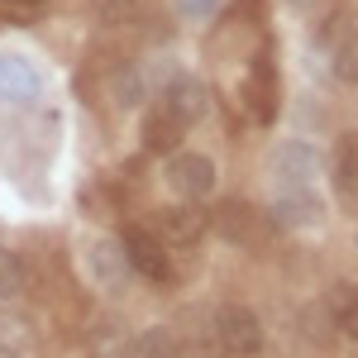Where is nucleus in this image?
<instances>
[{
  "label": "nucleus",
  "instance_id": "8",
  "mask_svg": "<svg viewBox=\"0 0 358 358\" xmlns=\"http://www.w3.org/2000/svg\"><path fill=\"white\" fill-rule=\"evenodd\" d=\"M86 273L96 287H106V292H120L134 268H129V253H124V239H110V234H101L96 244L86 248Z\"/></svg>",
  "mask_w": 358,
  "mask_h": 358
},
{
  "label": "nucleus",
  "instance_id": "19",
  "mask_svg": "<svg viewBox=\"0 0 358 358\" xmlns=\"http://www.w3.org/2000/svg\"><path fill=\"white\" fill-rule=\"evenodd\" d=\"M334 77L344 86H358V24H349V34L334 43Z\"/></svg>",
  "mask_w": 358,
  "mask_h": 358
},
{
  "label": "nucleus",
  "instance_id": "7",
  "mask_svg": "<svg viewBox=\"0 0 358 358\" xmlns=\"http://www.w3.org/2000/svg\"><path fill=\"white\" fill-rule=\"evenodd\" d=\"M158 101H163V106L177 115L187 129H192V124H201V120L210 115V91H206V82H201V77H192L187 67H172V77L163 82V96H158Z\"/></svg>",
  "mask_w": 358,
  "mask_h": 358
},
{
  "label": "nucleus",
  "instance_id": "21",
  "mask_svg": "<svg viewBox=\"0 0 358 358\" xmlns=\"http://www.w3.org/2000/svg\"><path fill=\"white\" fill-rule=\"evenodd\" d=\"M172 10H177V20H187V24H206V20L220 10V0H172Z\"/></svg>",
  "mask_w": 358,
  "mask_h": 358
},
{
  "label": "nucleus",
  "instance_id": "23",
  "mask_svg": "<svg viewBox=\"0 0 358 358\" xmlns=\"http://www.w3.org/2000/svg\"><path fill=\"white\" fill-rule=\"evenodd\" d=\"M0 5H20V10H38L43 0H0Z\"/></svg>",
  "mask_w": 358,
  "mask_h": 358
},
{
  "label": "nucleus",
  "instance_id": "9",
  "mask_svg": "<svg viewBox=\"0 0 358 358\" xmlns=\"http://www.w3.org/2000/svg\"><path fill=\"white\" fill-rule=\"evenodd\" d=\"M182 138H187V124L167 110L163 101L143 110V120H138V143H143V153L172 158V153H182Z\"/></svg>",
  "mask_w": 358,
  "mask_h": 358
},
{
  "label": "nucleus",
  "instance_id": "1",
  "mask_svg": "<svg viewBox=\"0 0 358 358\" xmlns=\"http://www.w3.org/2000/svg\"><path fill=\"white\" fill-rule=\"evenodd\" d=\"M210 339L224 358H258L268 349V330H263V315L244 301H224L210 315Z\"/></svg>",
  "mask_w": 358,
  "mask_h": 358
},
{
  "label": "nucleus",
  "instance_id": "20",
  "mask_svg": "<svg viewBox=\"0 0 358 358\" xmlns=\"http://www.w3.org/2000/svg\"><path fill=\"white\" fill-rule=\"evenodd\" d=\"M143 15V0H96V20H106L110 29H124Z\"/></svg>",
  "mask_w": 358,
  "mask_h": 358
},
{
  "label": "nucleus",
  "instance_id": "14",
  "mask_svg": "<svg viewBox=\"0 0 358 358\" xmlns=\"http://www.w3.org/2000/svg\"><path fill=\"white\" fill-rule=\"evenodd\" d=\"M34 344H38L34 320L20 310H0V358H29Z\"/></svg>",
  "mask_w": 358,
  "mask_h": 358
},
{
  "label": "nucleus",
  "instance_id": "10",
  "mask_svg": "<svg viewBox=\"0 0 358 358\" xmlns=\"http://www.w3.org/2000/svg\"><path fill=\"white\" fill-rule=\"evenodd\" d=\"M320 310H325L330 334H339L344 344H358V282H334L320 296Z\"/></svg>",
  "mask_w": 358,
  "mask_h": 358
},
{
  "label": "nucleus",
  "instance_id": "6",
  "mask_svg": "<svg viewBox=\"0 0 358 358\" xmlns=\"http://www.w3.org/2000/svg\"><path fill=\"white\" fill-rule=\"evenodd\" d=\"M273 182H277V192H315V182H320V153H315V143H306V138L282 143L273 158Z\"/></svg>",
  "mask_w": 358,
  "mask_h": 358
},
{
  "label": "nucleus",
  "instance_id": "17",
  "mask_svg": "<svg viewBox=\"0 0 358 358\" xmlns=\"http://www.w3.org/2000/svg\"><path fill=\"white\" fill-rule=\"evenodd\" d=\"M134 358H187V349H182V339L172 330L153 325V330L134 334Z\"/></svg>",
  "mask_w": 358,
  "mask_h": 358
},
{
  "label": "nucleus",
  "instance_id": "4",
  "mask_svg": "<svg viewBox=\"0 0 358 358\" xmlns=\"http://www.w3.org/2000/svg\"><path fill=\"white\" fill-rule=\"evenodd\" d=\"M148 229L167 248H196L210 229V215H201V206H192V201H172V206H158L148 215Z\"/></svg>",
  "mask_w": 358,
  "mask_h": 358
},
{
  "label": "nucleus",
  "instance_id": "11",
  "mask_svg": "<svg viewBox=\"0 0 358 358\" xmlns=\"http://www.w3.org/2000/svg\"><path fill=\"white\" fill-rule=\"evenodd\" d=\"M82 354L86 358H134V334L124 330V320L101 315V320H91V330H86Z\"/></svg>",
  "mask_w": 358,
  "mask_h": 358
},
{
  "label": "nucleus",
  "instance_id": "12",
  "mask_svg": "<svg viewBox=\"0 0 358 358\" xmlns=\"http://www.w3.org/2000/svg\"><path fill=\"white\" fill-rule=\"evenodd\" d=\"M106 91H110L115 110H138L143 96H148V67H138V62H120L110 77H106Z\"/></svg>",
  "mask_w": 358,
  "mask_h": 358
},
{
  "label": "nucleus",
  "instance_id": "18",
  "mask_svg": "<svg viewBox=\"0 0 358 358\" xmlns=\"http://www.w3.org/2000/svg\"><path fill=\"white\" fill-rule=\"evenodd\" d=\"M29 287V273H24V258L15 248L0 244V301H20Z\"/></svg>",
  "mask_w": 358,
  "mask_h": 358
},
{
  "label": "nucleus",
  "instance_id": "5",
  "mask_svg": "<svg viewBox=\"0 0 358 358\" xmlns=\"http://www.w3.org/2000/svg\"><path fill=\"white\" fill-rule=\"evenodd\" d=\"M167 187L182 196V201H206V196H215V187H220V172H215V163L206 158V153H172L167 158Z\"/></svg>",
  "mask_w": 358,
  "mask_h": 358
},
{
  "label": "nucleus",
  "instance_id": "15",
  "mask_svg": "<svg viewBox=\"0 0 358 358\" xmlns=\"http://www.w3.org/2000/svg\"><path fill=\"white\" fill-rule=\"evenodd\" d=\"M244 101H248V115H253L258 124H273L277 120V77H273L268 62L253 67V77H248V86H244Z\"/></svg>",
  "mask_w": 358,
  "mask_h": 358
},
{
  "label": "nucleus",
  "instance_id": "16",
  "mask_svg": "<svg viewBox=\"0 0 358 358\" xmlns=\"http://www.w3.org/2000/svg\"><path fill=\"white\" fill-rule=\"evenodd\" d=\"M34 91H38V77H34V67H29L24 57H0V96L29 101Z\"/></svg>",
  "mask_w": 358,
  "mask_h": 358
},
{
  "label": "nucleus",
  "instance_id": "2",
  "mask_svg": "<svg viewBox=\"0 0 358 358\" xmlns=\"http://www.w3.org/2000/svg\"><path fill=\"white\" fill-rule=\"evenodd\" d=\"M268 210H258L253 201H244V196H224L220 206L210 210V229L220 234L224 244L234 248H258L263 244V234H268Z\"/></svg>",
  "mask_w": 358,
  "mask_h": 358
},
{
  "label": "nucleus",
  "instance_id": "13",
  "mask_svg": "<svg viewBox=\"0 0 358 358\" xmlns=\"http://www.w3.org/2000/svg\"><path fill=\"white\" fill-rule=\"evenodd\" d=\"M273 220L277 224H301V229H310V224L325 220V201H320L315 192H277Z\"/></svg>",
  "mask_w": 358,
  "mask_h": 358
},
{
  "label": "nucleus",
  "instance_id": "24",
  "mask_svg": "<svg viewBox=\"0 0 358 358\" xmlns=\"http://www.w3.org/2000/svg\"><path fill=\"white\" fill-rule=\"evenodd\" d=\"M349 138H354V148H358V134H349Z\"/></svg>",
  "mask_w": 358,
  "mask_h": 358
},
{
  "label": "nucleus",
  "instance_id": "22",
  "mask_svg": "<svg viewBox=\"0 0 358 358\" xmlns=\"http://www.w3.org/2000/svg\"><path fill=\"white\" fill-rule=\"evenodd\" d=\"M282 5H287V10H296V15H310L320 0H282Z\"/></svg>",
  "mask_w": 358,
  "mask_h": 358
},
{
  "label": "nucleus",
  "instance_id": "3",
  "mask_svg": "<svg viewBox=\"0 0 358 358\" xmlns=\"http://www.w3.org/2000/svg\"><path fill=\"white\" fill-rule=\"evenodd\" d=\"M124 253H129V268H134L143 282H158V287H167V282H177V268H172V248L148 229V224H129L124 234Z\"/></svg>",
  "mask_w": 358,
  "mask_h": 358
},
{
  "label": "nucleus",
  "instance_id": "25",
  "mask_svg": "<svg viewBox=\"0 0 358 358\" xmlns=\"http://www.w3.org/2000/svg\"><path fill=\"white\" fill-rule=\"evenodd\" d=\"M354 248H358V234H354Z\"/></svg>",
  "mask_w": 358,
  "mask_h": 358
}]
</instances>
